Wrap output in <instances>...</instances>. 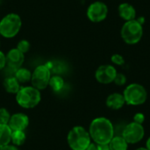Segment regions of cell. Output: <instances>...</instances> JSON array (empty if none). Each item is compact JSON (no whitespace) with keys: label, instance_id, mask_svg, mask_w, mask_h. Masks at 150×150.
<instances>
[{"label":"cell","instance_id":"obj_7","mask_svg":"<svg viewBox=\"0 0 150 150\" xmlns=\"http://www.w3.org/2000/svg\"><path fill=\"white\" fill-rule=\"evenodd\" d=\"M51 74L52 73L47 64L38 66L32 73L31 81L33 87L36 88L39 91L46 89L49 84Z\"/></svg>","mask_w":150,"mask_h":150},{"label":"cell","instance_id":"obj_6","mask_svg":"<svg viewBox=\"0 0 150 150\" xmlns=\"http://www.w3.org/2000/svg\"><path fill=\"white\" fill-rule=\"evenodd\" d=\"M126 104L130 105H141L148 98L146 89L139 83H131L126 87L123 92Z\"/></svg>","mask_w":150,"mask_h":150},{"label":"cell","instance_id":"obj_30","mask_svg":"<svg viewBox=\"0 0 150 150\" xmlns=\"http://www.w3.org/2000/svg\"><path fill=\"white\" fill-rule=\"evenodd\" d=\"M135 150H148L146 148H139V149H137Z\"/></svg>","mask_w":150,"mask_h":150},{"label":"cell","instance_id":"obj_15","mask_svg":"<svg viewBox=\"0 0 150 150\" xmlns=\"http://www.w3.org/2000/svg\"><path fill=\"white\" fill-rule=\"evenodd\" d=\"M3 84H4V90L7 92H9V93L17 94L18 92V91L20 90V83L15 78L14 76H7L4 80Z\"/></svg>","mask_w":150,"mask_h":150},{"label":"cell","instance_id":"obj_9","mask_svg":"<svg viewBox=\"0 0 150 150\" xmlns=\"http://www.w3.org/2000/svg\"><path fill=\"white\" fill-rule=\"evenodd\" d=\"M108 14L107 5L101 2L96 1L91 4L87 9V17L88 18L94 23H98L105 20Z\"/></svg>","mask_w":150,"mask_h":150},{"label":"cell","instance_id":"obj_24","mask_svg":"<svg viewBox=\"0 0 150 150\" xmlns=\"http://www.w3.org/2000/svg\"><path fill=\"white\" fill-rule=\"evenodd\" d=\"M111 60H112V63L115 64V65L122 66V65H124V63H125V59H124V57H123L121 54H112Z\"/></svg>","mask_w":150,"mask_h":150},{"label":"cell","instance_id":"obj_3","mask_svg":"<svg viewBox=\"0 0 150 150\" xmlns=\"http://www.w3.org/2000/svg\"><path fill=\"white\" fill-rule=\"evenodd\" d=\"M143 35V27L139 20L133 19L126 21L120 30L122 40L129 45L138 43Z\"/></svg>","mask_w":150,"mask_h":150},{"label":"cell","instance_id":"obj_31","mask_svg":"<svg viewBox=\"0 0 150 150\" xmlns=\"http://www.w3.org/2000/svg\"><path fill=\"white\" fill-rule=\"evenodd\" d=\"M0 45H1V43H0Z\"/></svg>","mask_w":150,"mask_h":150},{"label":"cell","instance_id":"obj_28","mask_svg":"<svg viewBox=\"0 0 150 150\" xmlns=\"http://www.w3.org/2000/svg\"><path fill=\"white\" fill-rule=\"evenodd\" d=\"M0 150H18L14 145H5L0 148Z\"/></svg>","mask_w":150,"mask_h":150},{"label":"cell","instance_id":"obj_27","mask_svg":"<svg viewBox=\"0 0 150 150\" xmlns=\"http://www.w3.org/2000/svg\"><path fill=\"white\" fill-rule=\"evenodd\" d=\"M6 67V55L0 51V71Z\"/></svg>","mask_w":150,"mask_h":150},{"label":"cell","instance_id":"obj_13","mask_svg":"<svg viewBox=\"0 0 150 150\" xmlns=\"http://www.w3.org/2000/svg\"><path fill=\"white\" fill-rule=\"evenodd\" d=\"M106 106L112 110H120L126 104L123 94L120 93H112L109 95L105 101Z\"/></svg>","mask_w":150,"mask_h":150},{"label":"cell","instance_id":"obj_29","mask_svg":"<svg viewBox=\"0 0 150 150\" xmlns=\"http://www.w3.org/2000/svg\"><path fill=\"white\" fill-rule=\"evenodd\" d=\"M146 149L148 150H150V137L146 142Z\"/></svg>","mask_w":150,"mask_h":150},{"label":"cell","instance_id":"obj_25","mask_svg":"<svg viewBox=\"0 0 150 150\" xmlns=\"http://www.w3.org/2000/svg\"><path fill=\"white\" fill-rule=\"evenodd\" d=\"M113 83L119 86H122L124 85L126 83H127V77L124 74L122 73H117L116 76H115V79L113 81Z\"/></svg>","mask_w":150,"mask_h":150},{"label":"cell","instance_id":"obj_18","mask_svg":"<svg viewBox=\"0 0 150 150\" xmlns=\"http://www.w3.org/2000/svg\"><path fill=\"white\" fill-rule=\"evenodd\" d=\"M15 78L18 81L19 83H25L31 80L32 78V73L29 69L25 68H19L14 73Z\"/></svg>","mask_w":150,"mask_h":150},{"label":"cell","instance_id":"obj_26","mask_svg":"<svg viewBox=\"0 0 150 150\" xmlns=\"http://www.w3.org/2000/svg\"><path fill=\"white\" fill-rule=\"evenodd\" d=\"M144 120H145V116L142 112H138V113H136L134 116V122H136L138 124H142V125Z\"/></svg>","mask_w":150,"mask_h":150},{"label":"cell","instance_id":"obj_20","mask_svg":"<svg viewBox=\"0 0 150 150\" xmlns=\"http://www.w3.org/2000/svg\"><path fill=\"white\" fill-rule=\"evenodd\" d=\"M11 142L14 146H21L25 142V134L24 131H12Z\"/></svg>","mask_w":150,"mask_h":150},{"label":"cell","instance_id":"obj_2","mask_svg":"<svg viewBox=\"0 0 150 150\" xmlns=\"http://www.w3.org/2000/svg\"><path fill=\"white\" fill-rule=\"evenodd\" d=\"M68 144L72 150H86L91 143V138L84 127H74L68 134Z\"/></svg>","mask_w":150,"mask_h":150},{"label":"cell","instance_id":"obj_12","mask_svg":"<svg viewBox=\"0 0 150 150\" xmlns=\"http://www.w3.org/2000/svg\"><path fill=\"white\" fill-rule=\"evenodd\" d=\"M29 124L28 117L24 113H15L11 116L10 121L8 123L9 127L11 131H24Z\"/></svg>","mask_w":150,"mask_h":150},{"label":"cell","instance_id":"obj_5","mask_svg":"<svg viewBox=\"0 0 150 150\" xmlns=\"http://www.w3.org/2000/svg\"><path fill=\"white\" fill-rule=\"evenodd\" d=\"M41 96L39 90L33 86L22 87L16 94L17 103L23 108H33L40 101Z\"/></svg>","mask_w":150,"mask_h":150},{"label":"cell","instance_id":"obj_11","mask_svg":"<svg viewBox=\"0 0 150 150\" xmlns=\"http://www.w3.org/2000/svg\"><path fill=\"white\" fill-rule=\"evenodd\" d=\"M5 55H6V66L8 67V69L16 71L18 69L21 68L25 61V55L18 48L11 49Z\"/></svg>","mask_w":150,"mask_h":150},{"label":"cell","instance_id":"obj_4","mask_svg":"<svg viewBox=\"0 0 150 150\" xmlns=\"http://www.w3.org/2000/svg\"><path fill=\"white\" fill-rule=\"evenodd\" d=\"M22 20L17 13H9L0 21V34L7 39L15 37L20 31Z\"/></svg>","mask_w":150,"mask_h":150},{"label":"cell","instance_id":"obj_14","mask_svg":"<svg viewBox=\"0 0 150 150\" xmlns=\"http://www.w3.org/2000/svg\"><path fill=\"white\" fill-rule=\"evenodd\" d=\"M118 11H119V15L124 20L129 21V20L135 19L136 11H135L134 7L132 4H130L128 3L120 4V6H119Z\"/></svg>","mask_w":150,"mask_h":150},{"label":"cell","instance_id":"obj_22","mask_svg":"<svg viewBox=\"0 0 150 150\" xmlns=\"http://www.w3.org/2000/svg\"><path fill=\"white\" fill-rule=\"evenodd\" d=\"M30 47L31 46H30V43H29L28 40H21L18 41L16 48H18L20 52H22L25 54V53H27L30 50Z\"/></svg>","mask_w":150,"mask_h":150},{"label":"cell","instance_id":"obj_23","mask_svg":"<svg viewBox=\"0 0 150 150\" xmlns=\"http://www.w3.org/2000/svg\"><path fill=\"white\" fill-rule=\"evenodd\" d=\"M86 150H110L108 144H98L91 142Z\"/></svg>","mask_w":150,"mask_h":150},{"label":"cell","instance_id":"obj_10","mask_svg":"<svg viewBox=\"0 0 150 150\" xmlns=\"http://www.w3.org/2000/svg\"><path fill=\"white\" fill-rule=\"evenodd\" d=\"M117 73L118 72L114 66L105 64L98 68L95 73V77L98 83L103 84H108L113 83Z\"/></svg>","mask_w":150,"mask_h":150},{"label":"cell","instance_id":"obj_16","mask_svg":"<svg viewBox=\"0 0 150 150\" xmlns=\"http://www.w3.org/2000/svg\"><path fill=\"white\" fill-rule=\"evenodd\" d=\"M108 145L110 150H127L128 149V143L122 136L114 135Z\"/></svg>","mask_w":150,"mask_h":150},{"label":"cell","instance_id":"obj_21","mask_svg":"<svg viewBox=\"0 0 150 150\" xmlns=\"http://www.w3.org/2000/svg\"><path fill=\"white\" fill-rule=\"evenodd\" d=\"M11 119L10 112L5 108H0V124L8 125Z\"/></svg>","mask_w":150,"mask_h":150},{"label":"cell","instance_id":"obj_1","mask_svg":"<svg viewBox=\"0 0 150 150\" xmlns=\"http://www.w3.org/2000/svg\"><path fill=\"white\" fill-rule=\"evenodd\" d=\"M89 134L93 142L98 144H109L114 136V126L106 118H96L90 125Z\"/></svg>","mask_w":150,"mask_h":150},{"label":"cell","instance_id":"obj_8","mask_svg":"<svg viewBox=\"0 0 150 150\" xmlns=\"http://www.w3.org/2000/svg\"><path fill=\"white\" fill-rule=\"evenodd\" d=\"M145 135V129L142 124L131 122L125 126L122 137L128 144H135L140 142Z\"/></svg>","mask_w":150,"mask_h":150},{"label":"cell","instance_id":"obj_19","mask_svg":"<svg viewBox=\"0 0 150 150\" xmlns=\"http://www.w3.org/2000/svg\"><path fill=\"white\" fill-rule=\"evenodd\" d=\"M50 88L54 91V92H58L60 91H62L64 87V80L62 76H58V75H54L53 76H51L50 81H49V84Z\"/></svg>","mask_w":150,"mask_h":150},{"label":"cell","instance_id":"obj_17","mask_svg":"<svg viewBox=\"0 0 150 150\" xmlns=\"http://www.w3.org/2000/svg\"><path fill=\"white\" fill-rule=\"evenodd\" d=\"M11 129L8 125L0 124V148L5 145H8L11 142Z\"/></svg>","mask_w":150,"mask_h":150}]
</instances>
